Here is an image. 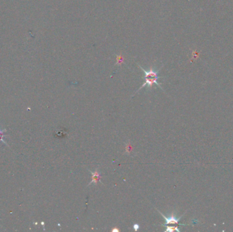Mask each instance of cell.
I'll list each match as a JSON object with an SVG mask.
<instances>
[{
    "mask_svg": "<svg viewBox=\"0 0 233 232\" xmlns=\"http://www.w3.org/2000/svg\"><path fill=\"white\" fill-rule=\"evenodd\" d=\"M139 67L145 74V76L143 78H145V82L143 83V84L141 87V88L138 89V90L136 93H137L138 91L141 90V89H142L143 87H145L146 86H147L148 88L151 89L154 84H156L159 87L162 89L160 84L157 83V80H158L159 79V76H158L159 70H154L153 68H152V67H151V68H150L149 70H146L144 68H142L141 66H139Z\"/></svg>",
    "mask_w": 233,
    "mask_h": 232,
    "instance_id": "1",
    "label": "cell"
},
{
    "mask_svg": "<svg viewBox=\"0 0 233 232\" xmlns=\"http://www.w3.org/2000/svg\"><path fill=\"white\" fill-rule=\"evenodd\" d=\"M157 211H158L160 213V215H162L164 217V219H165V224L162 225L163 226H166V225H176V226L185 225L184 224H181V223H179V220L181 219V216L179 217V218H176L175 216L174 215H172L169 217H166L162 212H160L159 210H157Z\"/></svg>",
    "mask_w": 233,
    "mask_h": 232,
    "instance_id": "2",
    "label": "cell"
},
{
    "mask_svg": "<svg viewBox=\"0 0 233 232\" xmlns=\"http://www.w3.org/2000/svg\"><path fill=\"white\" fill-rule=\"evenodd\" d=\"M6 130H3V131H2V130H0V142H3V143H5V144H6V142L4 141V140H3V138H4L5 137V131H6Z\"/></svg>",
    "mask_w": 233,
    "mask_h": 232,
    "instance_id": "5",
    "label": "cell"
},
{
    "mask_svg": "<svg viewBox=\"0 0 233 232\" xmlns=\"http://www.w3.org/2000/svg\"><path fill=\"white\" fill-rule=\"evenodd\" d=\"M89 172H90L91 174L92 175V177H91L92 179H91V181L90 182V183H89L88 186L91 185L92 183H94L95 184H98V182H100V179H101L102 176L99 173L98 169H96L94 172H91V171H89Z\"/></svg>",
    "mask_w": 233,
    "mask_h": 232,
    "instance_id": "3",
    "label": "cell"
},
{
    "mask_svg": "<svg viewBox=\"0 0 233 232\" xmlns=\"http://www.w3.org/2000/svg\"><path fill=\"white\" fill-rule=\"evenodd\" d=\"M165 231H169V232H172V231H178L179 232L180 231V230H179V227L178 226H168L166 227V230H165Z\"/></svg>",
    "mask_w": 233,
    "mask_h": 232,
    "instance_id": "4",
    "label": "cell"
},
{
    "mask_svg": "<svg viewBox=\"0 0 233 232\" xmlns=\"http://www.w3.org/2000/svg\"><path fill=\"white\" fill-rule=\"evenodd\" d=\"M112 231H113V232H114V231H119V230H118L117 227H114L113 230H112Z\"/></svg>",
    "mask_w": 233,
    "mask_h": 232,
    "instance_id": "7",
    "label": "cell"
},
{
    "mask_svg": "<svg viewBox=\"0 0 233 232\" xmlns=\"http://www.w3.org/2000/svg\"><path fill=\"white\" fill-rule=\"evenodd\" d=\"M139 228H140V227H139V225L138 224H134V225H133V229L135 231H138L139 230Z\"/></svg>",
    "mask_w": 233,
    "mask_h": 232,
    "instance_id": "6",
    "label": "cell"
}]
</instances>
